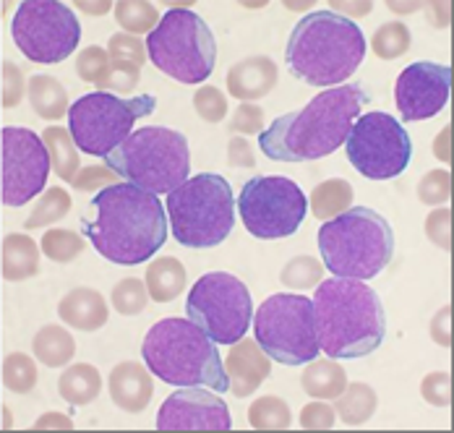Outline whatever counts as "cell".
I'll return each mask as SVG.
<instances>
[{"label": "cell", "mask_w": 454, "mask_h": 433, "mask_svg": "<svg viewBox=\"0 0 454 433\" xmlns=\"http://www.w3.org/2000/svg\"><path fill=\"white\" fill-rule=\"evenodd\" d=\"M387 5L397 13H412L415 8H420V3H387Z\"/></svg>", "instance_id": "obj_58"}, {"label": "cell", "mask_w": 454, "mask_h": 433, "mask_svg": "<svg viewBox=\"0 0 454 433\" xmlns=\"http://www.w3.org/2000/svg\"><path fill=\"white\" fill-rule=\"evenodd\" d=\"M376 405H379L376 391L371 390L368 384H364V382H353L334 399V415L345 426H364V423H368L373 418Z\"/></svg>", "instance_id": "obj_30"}, {"label": "cell", "mask_w": 454, "mask_h": 433, "mask_svg": "<svg viewBox=\"0 0 454 433\" xmlns=\"http://www.w3.org/2000/svg\"><path fill=\"white\" fill-rule=\"evenodd\" d=\"M58 316L63 324L82 329V332H97L107 324V301L102 298V293L91 290V287H76L71 290L60 303H58Z\"/></svg>", "instance_id": "obj_22"}, {"label": "cell", "mask_w": 454, "mask_h": 433, "mask_svg": "<svg viewBox=\"0 0 454 433\" xmlns=\"http://www.w3.org/2000/svg\"><path fill=\"white\" fill-rule=\"evenodd\" d=\"M160 431H230L232 418L217 391L207 387H181L157 413Z\"/></svg>", "instance_id": "obj_18"}, {"label": "cell", "mask_w": 454, "mask_h": 433, "mask_svg": "<svg viewBox=\"0 0 454 433\" xmlns=\"http://www.w3.org/2000/svg\"><path fill=\"white\" fill-rule=\"evenodd\" d=\"M450 87H452L450 66H439L428 60L410 63L395 84V102L400 118L405 123H415L439 115L450 102Z\"/></svg>", "instance_id": "obj_17"}, {"label": "cell", "mask_w": 454, "mask_h": 433, "mask_svg": "<svg viewBox=\"0 0 454 433\" xmlns=\"http://www.w3.org/2000/svg\"><path fill=\"white\" fill-rule=\"evenodd\" d=\"M420 394L428 405L434 407H450L452 399V376L447 371H434L423 379Z\"/></svg>", "instance_id": "obj_46"}, {"label": "cell", "mask_w": 454, "mask_h": 433, "mask_svg": "<svg viewBox=\"0 0 454 433\" xmlns=\"http://www.w3.org/2000/svg\"><path fill=\"white\" fill-rule=\"evenodd\" d=\"M348 160L368 180H392L405 173L412 157L408 130L389 113H364L345 141Z\"/></svg>", "instance_id": "obj_15"}, {"label": "cell", "mask_w": 454, "mask_h": 433, "mask_svg": "<svg viewBox=\"0 0 454 433\" xmlns=\"http://www.w3.org/2000/svg\"><path fill=\"white\" fill-rule=\"evenodd\" d=\"M368 91L361 84H342L314 97L303 110L277 118L259 133L262 152L274 162H311L329 157L364 115Z\"/></svg>", "instance_id": "obj_2"}, {"label": "cell", "mask_w": 454, "mask_h": 433, "mask_svg": "<svg viewBox=\"0 0 454 433\" xmlns=\"http://www.w3.org/2000/svg\"><path fill=\"white\" fill-rule=\"evenodd\" d=\"M193 110L207 123H220L227 118V99L217 87H201L193 94Z\"/></svg>", "instance_id": "obj_43"}, {"label": "cell", "mask_w": 454, "mask_h": 433, "mask_svg": "<svg viewBox=\"0 0 454 433\" xmlns=\"http://www.w3.org/2000/svg\"><path fill=\"white\" fill-rule=\"evenodd\" d=\"M105 165L115 170L123 183L154 196H168L188 180L191 149L181 130L144 126L115 146L105 157Z\"/></svg>", "instance_id": "obj_7"}, {"label": "cell", "mask_w": 454, "mask_h": 433, "mask_svg": "<svg viewBox=\"0 0 454 433\" xmlns=\"http://www.w3.org/2000/svg\"><path fill=\"white\" fill-rule=\"evenodd\" d=\"M450 316H452V311H450V305H444V308L434 316V321H431V337H434V342H439L442 347L452 345V335H450Z\"/></svg>", "instance_id": "obj_52"}, {"label": "cell", "mask_w": 454, "mask_h": 433, "mask_svg": "<svg viewBox=\"0 0 454 433\" xmlns=\"http://www.w3.org/2000/svg\"><path fill=\"white\" fill-rule=\"evenodd\" d=\"M324 266L340 279H373L395 256L392 224L368 207H350L318 230Z\"/></svg>", "instance_id": "obj_6"}, {"label": "cell", "mask_w": 454, "mask_h": 433, "mask_svg": "<svg viewBox=\"0 0 454 433\" xmlns=\"http://www.w3.org/2000/svg\"><path fill=\"white\" fill-rule=\"evenodd\" d=\"M27 89H29V82H24V71L16 63L5 60L3 63V107L8 110V107L21 105Z\"/></svg>", "instance_id": "obj_47"}, {"label": "cell", "mask_w": 454, "mask_h": 433, "mask_svg": "<svg viewBox=\"0 0 454 433\" xmlns=\"http://www.w3.org/2000/svg\"><path fill=\"white\" fill-rule=\"evenodd\" d=\"M225 374L230 391L235 397H248L272 376V358L256 340H238L227 350Z\"/></svg>", "instance_id": "obj_19"}, {"label": "cell", "mask_w": 454, "mask_h": 433, "mask_svg": "<svg viewBox=\"0 0 454 433\" xmlns=\"http://www.w3.org/2000/svg\"><path fill=\"white\" fill-rule=\"evenodd\" d=\"M107 55L110 60L115 63H137V66H144L146 60V47L144 43L134 37V35H126V32H118L110 37L107 43Z\"/></svg>", "instance_id": "obj_44"}, {"label": "cell", "mask_w": 454, "mask_h": 433, "mask_svg": "<svg viewBox=\"0 0 454 433\" xmlns=\"http://www.w3.org/2000/svg\"><path fill=\"white\" fill-rule=\"evenodd\" d=\"M13 43L32 63H60L82 43L76 13L58 0H24L11 24Z\"/></svg>", "instance_id": "obj_14"}, {"label": "cell", "mask_w": 454, "mask_h": 433, "mask_svg": "<svg viewBox=\"0 0 454 433\" xmlns=\"http://www.w3.org/2000/svg\"><path fill=\"white\" fill-rule=\"evenodd\" d=\"M43 254L58 264H68L84 251V238L74 230H47L43 235Z\"/></svg>", "instance_id": "obj_38"}, {"label": "cell", "mask_w": 454, "mask_h": 433, "mask_svg": "<svg viewBox=\"0 0 454 433\" xmlns=\"http://www.w3.org/2000/svg\"><path fill=\"white\" fill-rule=\"evenodd\" d=\"M185 279H188L185 266L178 259H173V256L154 259L146 266V274H144L149 298L154 303H170V301H176L183 290H185Z\"/></svg>", "instance_id": "obj_24"}, {"label": "cell", "mask_w": 454, "mask_h": 433, "mask_svg": "<svg viewBox=\"0 0 454 433\" xmlns=\"http://www.w3.org/2000/svg\"><path fill=\"white\" fill-rule=\"evenodd\" d=\"M141 79V66L137 63H115L110 60V68L105 79L97 84V91H134Z\"/></svg>", "instance_id": "obj_42"}, {"label": "cell", "mask_w": 454, "mask_h": 433, "mask_svg": "<svg viewBox=\"0 0 454 433\" xmlns=\"http://www.w3.org/2000/svg\"><path fill=\"white\" fill-rule=\"evenodd\" d=\"M450 126H444L442 129V133H439V138L434 141V154L442 160V162H450L452 160V154H450Z\"/></svg>", "instance_id": "obj_55"}, {"label": "cell", "mask_w": 454, "mask_h": 433, "mask_svg": "<svg viewBox=\"0 0 454 433\" xmlns=\"http://www.w3.org/2000/svg\"><path fill=\"white\" fill-rule=\"evenodd\" d=\"M141 355L144 366L165 384L207 387L217 394L230 390L217 342H212L191 319L157 321L144 337Z\"/></svg>", "instance_id": "obj_5"}, {"label": "cell", "mask_w": 454, "mask_h": 433, "mask_svg": "<svg viewBox=\"0 0 454 433\" xmlns=\"http://www.w3.org/2000/svg\"><path fill=\"white\" fill-rule=\"evenodd\" d=\"M332 8H342L353 16H365L371 11V3H332Z\"/></svg>", "instance_id": "obj_57"}, {"label": "cell", "mask_w": 454, "mask_h": 433, "mask_svg": "<svg viewBox=\"0 0 454 433\" xmlns=\"http://www.w3.org/2000/svg\"><path fill=\"white\" fill-rule=\"evenodd\" d=\"M248 423L256 431H285L293 423L290 405L282 397H259L248 407Z\"/></svg>", "instance_id": "obj_33"}, {"label": "cell", "mask_w": 454, "mask_h": 433, "mask_svg": "<svg viewBox=\"0 0 454 433\" xmlns=\"http://www.w3.org/2000/svg\"><path fill=\"white\" fill-rule=\"evenodd\" d=\"M418 199L428 207L447 204L452 199V177L450 170H431L418 183Z\"/></svg>", "instance_id": "obj_40"}, {"label": "cell", "mask_w": 454, "mask_h": 433, "mask_svg": "<svg viewBox=\"0 0 454 433\" xmlns=\"http://www.w3.org/2000/svg\"><path fill=\"white\" fill-rule=\"evenodd\" d=\"M301 387L314 399H337L348 387V374L340 363H334V358H314L311 363H306Z\"/></svg>", "instance_id": "obj_25"}, {"label": "cell", "mask_w": 454, "mask_h": 433, "mask_svg": "<svg viewBox=\"0 0 454 433\" xmlns=\"http://www.w3.org/2000/svg\"><path fill=\"white\" fill-rule=\"evenodd\" d=\"M452 212L447 209V207H442V209H434L431 215L426 216V235H428V240L434 243V246H439V248H444V251H450L452 248Z\"/></svg>", "instance_id": "obj_49"}, {"label": "cell", "mask_w": 454, "mask_h": 433, "mask_svg": "<svg viewBox=\"0 0 454 433\" xmlns=\"http://www.w3.org/2000/svg\"><path fill=\"white\" fill-rule=\"evenodd\" d=\"M185 316L204 329L212 342L235 345L254 324V301L238 277L227 272H209L191 287Z\"/></svg>", "instance_id": "obj_12"}, {"label": "cell", "mask_w": 454, "mask_h": 433, "mask_svg": "<svg viewBox=\"0 0 454 433\" xmlns=\"http://www.w3.org/2000/svg\"><path fill=\"white\" fill-rule=\"evenodd\" d=\"M27 94H29V102H32V110H35L40 118H45V121H60V118L68 115V110H71L66 87H63L58 79L47 76V74L32 76V79H29Z\"/></svg>", "instance_id": "obj_26"}, {"label": "cell", "mask_w": 454, "mask_h": 433, "mask_svg": "<svg viewBox=\"0 0 454 433\" xmlns=\"http://www.w3.org/2000/svg\"><path fill=\"white\" fill-rule=\"evenodd\" d=\"M43 141L50 152V162H52L55 175L66 183H74L76 173L82 170V162H79V146H76L71 130L50 126L43 130Z\"/></svg>", "instance_id": "obj_29"}, {"label": "cell", "mask_w": 454, "mask_h": 433, "mask_svg": "<svg viewBox=\"0 0 454 433\" xmlns=\"http://www.w3.org/2000/svg\"><path fill=\"white\" fill-rule=\"evenodd\" d=\"M76 8H82V11H87L91 16H105L107 11H113L115 8V3H107V0H102V3H76Z\"/></svg>", "instance_id": "obj_56"}, {"label": "cell", "mask_w": 454, "mask_h": 433, "mask_svg": "<svg viewBox=\"0 0 454 433\" xmlns=\"http://www.w3.org/2000/svg\"><path fill=\"white\" fill-rule=\"evenodd\" d=\"M68 212H71V196H68V191H63L60 185L58 188H47L45 193L40 196V201L35 204L32 215L27 216L24 227L27 230L47 227V224L63 219Z\"/></svg>", "instance_id": "obj_35"}, {"label": "cell", "mask_w": 454, "mask_h": 433, "mask_svg": "<svg viewBox=\"0 0 454 433\" xmlns=\"http://www.w3.org/2000/svg\"><path fill=\"white\" fill-rule=\"evenodd\" d=\"M235 207L246 230L259 240L290 238L309 215V199L301 185L279 175L251 177Z\"/></svg>", "instance_id": "obj_13"}, {"label": "cell", "mask_w": 454, "mask_h": 433, "mask_svg": "<svg viewBox=\"0 0 454 433\" xmlns=\"http://www.w3.org/2000/svg\"><path fill=\"white\" fill-rule=\"evenodd\" d=\"M149 290H146V282L138 279V277H126L121 279L113 293H110V303L113 308L121 313V316H137L141 313L146 303H149Z\"/></svg>", "instance_id": "obj_37"}, {"label": "cell", "mask_w": 454, "mask_h": 433, "mask_svg": "<svg viewBox=\"0 0 454 433\" xmlns=\"http://www.w3.org/2000/svg\"><path fill=\"white\" fill-rule=\"evenodd\" d=\"M321 277H324L321 261L311 259V256H298L290 264H285L279 279L290 290H311V287H317L318 282H321Z\"/></svg>", "instance_id": "obj_39"}, {"label": "cell", "mask_w": 454, "mask_h": 433, "mask_svg": "<svg viewBox=\"0 0 454 433\" xmlns=\"http://www.w3.org/2000/svg\"><path fill=\"white\" fill-rule=\"evenodd\" d=\"M410 29L403 21H389V24H381L373 35V55L381 58V60H395V58H403L410 50Z\"/></svg>", "instance_id": "obj_36"}, {"label": "cell", "mask_w": 454, "mask_h": 433, "mask_svg": "<svg viewBox=\"0 0 454 433\" xmlns=\"http://www.w3.org/2000/svg\"><path fill=\"white\" fill-rule=\"evenodd\" d=\"M32 350H35V358L40 363H45L47 368H63L74 360L76 342L68 329H63L58 324H47L35 335Z\"/></svg>", "instance_id": "obj_28"}, {"label": "cell", "mask_w": 454, "mask_h": 433, "mask_svg": "<svg viewBox=\"0 0 454 433\" xmlns=\"http://www.w3.org/2000/svg\"><path fill=\"white\" fill-rule=\"evenodd\" d=\"M113 13H115V21L123 27V32L134 35V37L152 35L157 29L160 19H162L157 5L146 3V0H121V3H115Z\"/></svg>", "instance_id": "obj_32"}, {"label": "cell", "mask_w": 454, "mask_h": 433, "mask_svg": "<svg viewBox=\"0 0 454 433\" xmlns=\"http://www.w3.org/2000/svg\"><path fill=\"white\" fill-rule=\"evenodd\" d=\"M361 27L334 11H311L290 32L285 60L290 74L311 87H342L364 63Z\"/></svg>", "instance_id": "obj_4"}, {"label": "cell", "mask_w": 454, "mask_h": 433, "mask_svg": "<svg viewBox=\"0 0 454 433\" xmlns=\"http://www.w3.org/2000/svg\"><path fill=\"white\" fill-rule=\"evenodd\" d=\"M32 429L35 431H71L74 421L68 415H60V413H45L37 418V423Z\"/></svg>", "instance_id": "obj_53"}, {"label": "cell", "mask_w": 454, "mask_h": 433, "mask_svg": "<svg viewBox=\"0 0 454 433\" xmlns=\"http://www.w3.org/2000/svg\"><path fill=\"white\" fill-rule=\"evenodd\" d=\"M3 384L13 394H29L37 387V363L27 352H11L3 360Z\"/></svg>", "instance_id": "obj_34"}, {"label": "cell", "mask_w": 454, "mask_h": 433, "mask_svg": "<svg viewBox=\"0 0 454 433\" xmlns=\"http://www.w3.org/2000/svg\"><path fill=\"white\" fill-rule=\"evenodd\" d=\"M353 185L342 177H332L318 183L317 188L311 191V212L318 219H334L342 212H348L353 207Z\"/></svg>", "instance_id": "obj_31"}, {"label": "cell", "mask_w": 454, "mask_h": 433, "mask_svg": "<svg viewBox=\"0 0 454 433\" xmlns=\"http://www.w3.org/2000/svg\"><path fill=\"white\" fill-rule=\"evenodd\" d=\"M277 79H279V71L272 58L254 55V58L238 60L227 71V91L240 102H256L277 87Z\"/></svg>", "instance_id": "obj_21"}, {"label": "cell", "mask_w": 454, "mask_h": 433, "mask_svg": "<svg viewBox=\"0 0 454 433\" xmlns=\"http://www.w3.org/2000/svg\"><path fill=\"white\" fill-rule=\"evenodd\" d=\"M107 68H110L107 47L102 50V47L91 44L87 50H82L79 58H76V74H79V79L87 82V84H94V87L105 79Z\"/></svg>", "instance_id": "obj_41"}, {"label": "cell", "mask_w": 454, "mask_h": 433, "mask_svg": "<svg viewBox=\"0 0 454 433\" xmlns=\"http://www.w3.org/2000/svg\"><path fill=\"white\" fill-rule=\"evenodd\" d=\"M230 130L243 136V133H262L264 130V110L254 102H240L230 118Z\"/></svg>", "instance_id": "obj_48"}, {"label": "cell", "mask_w": 454, "mask_h": 433, "mask_svg": "<svg viewBox=\"0 0 454 433\" xmlns=\"http://www.w3.org/2000/svg\"><path fill=\"white\" fill-rule=\"evenodd\" d=\"M115 183H118V175L107 165H87L76 173L71 185H74V191H82V193H99L102 188L115 185Z\"/></svg>", "instance_id": "obj_45"}, {"label": "cell", "mask_w": 454, "mask_h": 433, "mask_svg": "<svg viewBox=\"0 0 454 433\" xmlns=\"http://www.w3.org/2000/svg\"><path fill=\"white\" fill-rule=\"evenodd\" d=\"M3 204L24 207L45 193L52 170L50 152L40 133L29 129H3Z\"/></svg>", "instance_id": "obj_16"}, {"label": "cell", "mask_w": 454, "mask_h": 433, "mask_svg": "<svg viewBox=\"0 0 454 433\" xmlns=\"http://www.w3.org/2000/svg\"><path fill=\"white\" fill-rule=\"evenodd\" d=\"M227 165L232 168H254L256 165V157L248 146V141L243 136H232L230 144H227Z\"/></svg>", "instance_id": "obj_51"}, {"label": "cell", "mask_w": 454, "mask_h": 433, "mask_svg": "<svg viewBox=\"0 0 454 433\" xmlns=\"http://www.w3.org/2000/svg\"><path fill=\"white\" fill-rule=\"evenodd\" d=\"M428 21L436 24L439 29H444L447 21H450V5L447 3H431L428 5Z\"/></svg>", "instance_id": "obj_54"}, {"label": "cell", "mask_w": 454, "mask_h": 433, "mask_svg": "<svg viewBox=\"0 0 454 433\" xmlns=\"http://www.w3.org/2000/svg\"><path fill=\"white\" fill-rule=\"evenodd\" d=\"M254 337L274 363H311L321 352L314 327V301L293 293L267 298L254 316Z\"/></svg>", "instance_id": "obj_11"}, {"label": "cell", "mask_w": 454, "mask_h": 433, "mask_svg": "<svg viewBox=\"0 0 454 433\" xmlns=\"http://www.w3.org/2000/svg\"><path fill=\"white\" fill-rule=\"evenodd\" d=\"M58 391H60V397L68 405L84 407V405H91L99 397V391H102V376H99V371L94 366H90V363L68 366L60 374Z\"/></svg>", "instance_id": "obj_27"}, {"label": "cell", "mask_w": 454, "mask_h": 433, "mask_svg": "<svg viewBox=\"0 0 454 433\" xmlns=\"http://www.w3.org/2000/svg\"><path fill=\"white\" fill-rule=\"evenodd\" d=\"M3 279L5 282H24L32 279L40 272V246L24 235V232H11L3 238Z\"/></svg>", "instance_id": "obj_23"}, {"label": "cell", "mask_w": 454, "mask_h": 433, "mask_svg": "<svg viewBox=\"0 0 454 433\" xmlns=\"http://www.w3.org/2000/svg\"><path fill=\"white\" fill-rule=\"evenodd\" d=\"M154 110L157 99L152 94L123 99L110 91H91L71 105L68 130L79 152L105 160L115 146H121L134 133V123L144 115H152Z\"/></svg>", "instance_id": "obj_10"}, {"label": "cell", "mask_w": 454, "mask_h": 433, "mask_svg": "<svg viewBox=\"0 0 454 433\" xmlns=\"http://www.w3.org/2000/svg\"><path fill=\"white\" fill-rule=\"evenodd\" d=\"M173 238L185 248H215L235 227V196L223 175L188 177L168 193Z\"/></svg>", "instance_id": "obj_8"}, {"label": "cell", "mask_w": 454, "mask_h": 433, "mask_svg": "<svg viewBox=\"0 0 454 433\" xmlns=\"http://www.w3.org/2000/svg\"><path fill=\"white\" fill-rule=\"evenodd\" d=\"M146 55L165 76L181 84H201L215 74L217 43L199 13L170 8L157 29L146 35Z\"/></svg>", "instance_id": "obj_9"}, {"label": "cell", "mask_w": 454, "mask_h": 433, "mask_svg": "<svg viewBox=\"0 0 454 433\" xmlns=\"http://www.w3.org/2000/svg\"><path fill=\"white\" fill-rule=\"evenodd\" d=\"M318 347L334 360H353L379 350L387 337V313L361 279H324L314 295Z\"/></svg>", "instance_id": "obj_3"}, {"label": "cell", "mask_w": 454, "mask_h": 433, "mask_svg": "<svg viewBox=\"0 0 454 433\" xmlns=\"http://www.w3.org/2000/svg\"><path fill=\"white\" fill-rule=\"evenodd\" d=\"M110 397L123 413H144L154 397L152 371L134 360H123L110 371Z\"/></svg>", "instance_id": "obj_20"}, {"label": "cell", "mask_w": 454, "mask_h": 433, "mask_svg": "<svg viewBox=\"0 0 454 433\" xmlns=\"http://www.w3.org/2000/svg\"><path fill=\"white\" fill-rule=\"evenodd\" d=\"M334 421L337 415L329 405H324V399H317L301 410V429L306 431H329L334 429Z\"/></svg>", "instance_id": "obj_50"}, {"label": "cell", "mask_w": 454, "mask_h": 433, "mask_svg": "<svg viewBox=\"0 0 454 433\" xmlns=\"http://www.w3.org/2000/svg\"><path fill=\"white\" fill-rule=\"evenodd\" d=\"M82 232L102 259L137 266L165 246L168 216L154 193L131 183H115L91 199L82 216Z\"/></svg>", "instance_id": "obj_1"}]
</instances>
